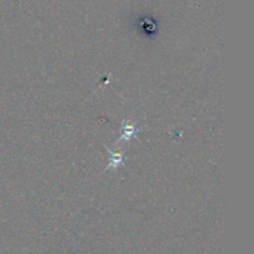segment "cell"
I'll return each instance as SVG.
<instances>
[{
  "mask_svg": "<svg viewBox=\"0 0 254 254\" xmlns=\"http://www.w3.org/2000/svg\"><path fill=\"white\" fill-rule=\"evenodd\" d=\"M112 153V151H111ZM123 161V156H122V153H112V159L111 163H109V166L107 169H117L119 164Z\"/></svg>",
  "mask_w": 254,
  "mask_h": 254,
  "instance_id": "7a4b0ae2",
  "label": "cell"
},
{
  "mask_svg": "<svg viewBox=\"0 0 254 254\" xmlns=\"http://www.w3.org/2000/svg\"><path fill=\"white\" fill-rule=\"evenodd\" d=\"M135 131H136L135 124L129 123V121H124L123 122V134H122V136L119 138L118 141H121V140L128 141L129 139L134 135V133H135Z\"/></svg>",
  "mask_w": 254,
  "mask_h": 254,
  "instance_id": "6da1fadb",
  "label": "cell"
}]
</instances>
